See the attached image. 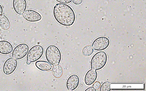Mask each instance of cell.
Returning a JSON list of instances; mask_svg holds the SVG:
<instances>
[{"mask_svg":"<svg viewBox=\"0 0 146 91\" xmlns=\"http://www.w3.org/2000/svg\"><path fill=\"white\" fill-rule=\"evenodd\" d=\"M53 14L57 22L64 26L72 25L75 20L74 11L70 6L65 4H56L53 8Z\"/></svg>","mask_w":146,"mask_h":91,"instance_id":"cell-1","label":"cell"},{"mask_svg":"<svg viewBox=\"0 0 146 91\" xmlns=\"http://www.w3.org/2000/svg\"><path fill=\"white\" fill-rule=\"evenodd\" d=\"M47 60L53 65H58L61 59V55L59 48L54 45H50L47 48L45 51Z\"/></svg>","mask_w":146,"mask_h":91,"instance_id":"cell-2","label":"cell"},{"mask_svg":"<svg viewBox=\"0 0 146 91\" xmlns=\"http://www.w3.org/2000/svg\"><path fill=\"white\" fill-rule=\"evenodd\" d=\"M107 61L106 53L103 51L96 53L92 57L91 61L92 69L95 70H99L106 65Z\"/></svg>","mask_w":146,"mask_h":91,"instance_id":"cell-3","label":"cell"},{"mask_svg":"<svg viewBox=\"0 0 146 91\" xmlns=\"http://www.w3.org/2000/svg\"><path fill=\"white\" fill-rule=\"evenodd\" d=\"M44 52L43 47L36 45L32 47L29 51L27 56V61L30 63L36 61L42 55Z\"/></svg>","mask_w":146,"mask_h":91,"instance_id":"cell-4","label":"cell"},{"mask_svg":"<svg viewBox=\"0 0 146 91\" xmlns=\"http://www.w3.org/2000/svg\"><path fill=\"white\" fill-rule=\"evenodd\" d=\"M29 50L28 46L25 43H22L17 46L12 53V57L16 59H21L27 54Z\"/></svg>","mask_w":146,"mask_h":91,"instance_id":"cell-5","label":"cell"},{"mask_svg":"<svg viewBox=\"0 0 146 91\" xmlns=\"http://www.w3.org/2000/svg\"><path fill=\"white\" fill-rule=\"evenodd\" d=\"M110 43V40L107 38L101 36L95 39L92 44V47L95 50L102 51L106 49Z\"/></svg>","mask_w":146,"mask_h":91,"instance_id":"cell-6","label":"cell"},{"mask_svg":"<svg viewBox=\"0 0 146 91\" xmlns=\"http://www.w3.org/2000/svg\"><path fill=\"white\" fill-rule=\"evenodd\" d=\"M17 65L16 59L13 57L9 58L6 60L3 67V72L7 75L13 73L16 69Z\"/></svg>","mask_w":146,"mask_h":91,"instance_id":"cell-7","label":"cell"},{"mask_svg":"<svg viewBox=\"0 0 146 91\" xmlns=\"http://www.w3.org/2000/svg\"><path fill=\"white\" fill-rule=\"evenodd\" d=\"M23 16L26 20L30 22L38 21L42 18V16L39 13L31 9L25 11L23 14Z\"/></svg>","mask_w":146,"mask_h":91,"instance_id":"cell-8","label":"cell"},{"mask_svg":"<svg viewBox=\"0 0 146 91\" xmlns=\"http://www.w3.org/2000/svg\"><path fill=\"white\" fill-rule=\"evenodd\" d=\"M79 78L78 76L75 74L70 76L68 78L66 86L68 91H73L78 87L79 83Z\"/></svg>","mask_w":146,"mask_h":91,"instance_id":"cell-9","label":"cell"},{"mask_svg":"<svg viewBox=\"0 0 146 91\" xmlns=\"http://www.w3.org/2000/svg\"><path fill=\"white\" fill-rule=\"evenodd\" d=\"M14 9L19 15H22L27 7L26 0H13V2Z\"/></svg>","mask_w":146,"mask_h":91,"instance_id":"cell-10","label":"cell"},{"mask_svg":"<svg viewBox=\"0 0 146 91\" xmlns=\"http://www.w3.org/2000/svg\"><path fill=\"white\" fill-rule=\"evenodd\" d=\"M97 76V73L96 70L91 69L88 71L84 77L85 84L88 86L92 84L96 79Z\"/></svg>","mask_w":146,"mask_h":91,"instance_id":"cell-11","label":"cell"},{"mask_svg":"<svg viewBox=\"0 0 146 91\" xmlns=\"http://www.w3.org/2000/svg\"><path fill=\"white\" fill-rule=\"evenodd\" d=\"M13 50L12 46L9 42L6 40L0 41V53L8 54L11 52Z\"/></svg>","mask_w":146,"mask_h":91,"instance_id":"cell-12","label":"cell"},{"mask_svg":"<svg viewBox=\"0 0 146 91\" xmlns=\"http://www.w3.org/2000/svg\"><path fill=\"white\" fill-rule=\"evenodd\" d=\"M35 65L38 69L43 71H48L52 68V66L50 63L44 61H37L36 62Z\"/></svg>","mask_w":146,"mask_h":91,"instance_id":"cell-13","label":"cell"},{"mask_svg":"<svg viewBox=\"0 0 146 91\" xmlns=\"http://www.w3.org/2000/svg\"><path fill=\"white\" fill-rule=\"evenodd\" d=\"M10 23L8 18L4 15H0V26L3 29L7 30L10 26Z\"/></svg>","mask_w":146,"mask_h":91,"instance_id":"cell-14","label":"cell"},{"mask_svg":"<svg viewBox=\"0 0 146 91\" xmlns=\"http://www.w3.org/2000/svg\"><path fill=\"white\" fill-rule=\"evenodd\" d=\"M53 75L56 77H60L63 73V70L61 67L58 65H54L52 69Z\"/></svg>","mask_w":146,"mask_h":91,"instance_id":"cell-15","label":"cell"},{"mask_svg":"<svg viewBox=\"0 0 146 91\" xmlns=\"http://www.w3.org/2000/svg\"><path fill=\"white\" fill-rule=\"evenodd\" d=\"M94 50L91 46L87 45L85 46L82 50V54L85 56H88L93 53Z\"/></svg>","mask_w":146,"mask_h":91,"instance_id":"cell-16","label":"cell"},{"mask_svg":"<svg viewBox=\"0 0 146 91\" xmlns=\"http://www.w3.org/2000/svg\"><path fill=\"white\" fill-rule=\"evenodd\" d=\"M110 83L108 81L103 82L100 88V91H110Z\"/></svg>","mask_w":146,"mask_h":91,"instance_id":"cell-17","label":"cell"},{"mask_svg":"<svg viewBox=\"0 0 146 91\" xmlns=\"http://www.w3.org/2000/svg\"><path fill=\"white\" fill-rule=\"evenodd\" d=\"M60 3L67 4L71 2L72 0H55Z\"/></svg>","mask_w":146,"mask_h":91,"instance_id":"cell-18","label":"cell"},{"mask_svg":"<svg viewBox=\"0 0 146 91\" xmlns=\"http://www.w3.org/2000/svg\"><path fill=\"white\" fill-rule=\"evenodd\" d=\"M73 3L76 5H79L82 4L83 0H72Z\"/></svg>","mask_w":146,"mask_h":91,"instance_id":"cell-19","label":"cell"},{"mask_svg":"<svg viewBox=\"0 0 146 91\" xmlns=\"http://www.w3.org/2000/svg\"><path fill=\"white\" fill-rule=\"evenodd\" d=\"M100 83L98 82H96L93 85L94 87L96 89H98L100 87Z\"/></svg>","mask_w":146,"mask_h":91,"instance_id":"cell-20","label":"cell"},{"mask_svg":"<svg viewBox=\"0 0 146 91\" xmlns=\"http://www.w3.org/2000/svg\"><path fill=\"white\" fill-rule=\"evenodd\" d=\"M96 89L94 87H89L85 90L87 91H96Z\"/></svg>","mask_w":146,"mask_h":91,"instance_id":"cell-21","label":"cell"},{"mask_svg":"<svg viewBox=\"0 0 146 91\" xmlns=\"http://www.w3.org/2000/svg\"><path fill=\"white\" fill-rule=\"evenodd\" d=\"M3 12V9L2 7L0 4V15H1Z\"/></svg>","mask_w":146,"mask_h":91,"instance_id":"cell-22","label":"cell"}]
</instances>
